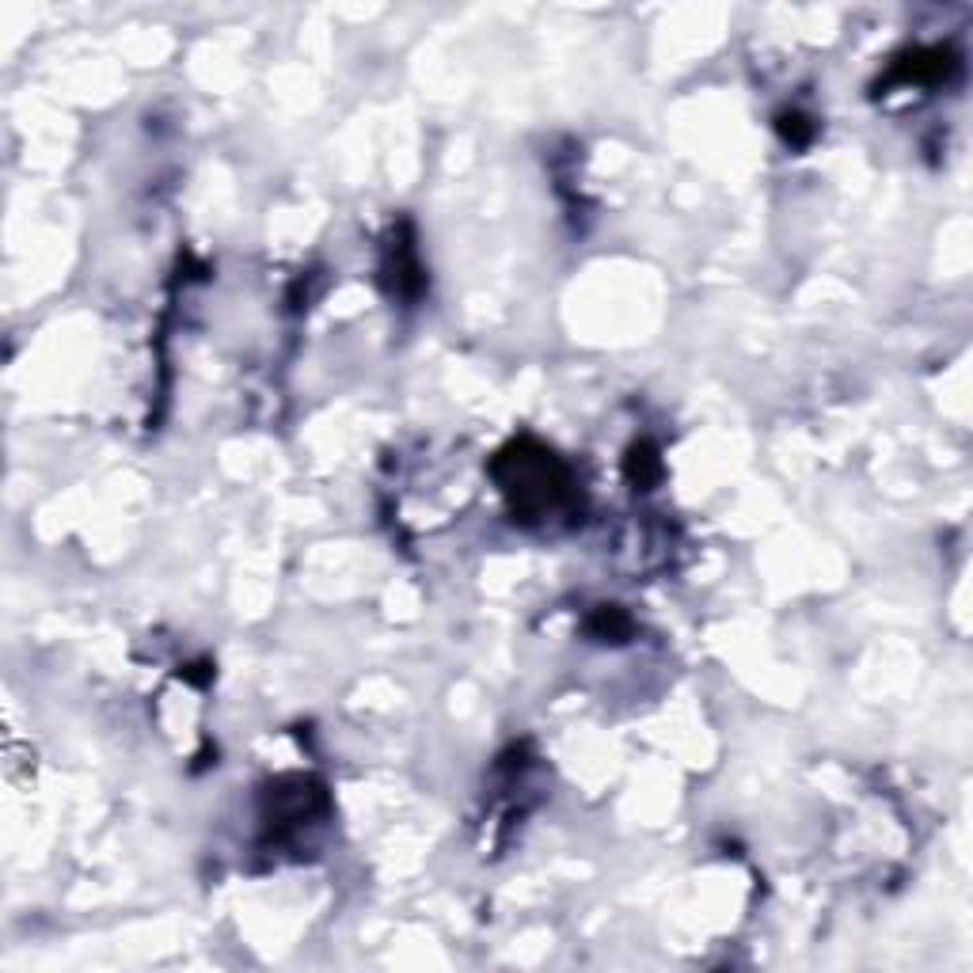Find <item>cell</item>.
I'll list each match as a JSON object with an SVG mask.
<instances>
[{"instance_id": "obj_1", "label": "cell", "mask_w": 973, "mask_h": 973, "mask_svg": "<svg viewBox=\"0 0 973 973\" xmlns=\"http://www.w3.org/2000/svg\"><path fill=\"white\" fill-rule=\"evenodd\" d=\"M491 472H495L498 487H502V495L510 502V510L521 521L548 517L574 491V479L567 472V464L533 438L510 441L495 457Z\"/></svg>"}, {"instance_id": "obj_2", "label": "cell", "mask_w": 973, "mask_h": 973, "mask_svg": "<svg viewBox=\"0 0 973 973\" xmlns=\"http://www.w3.org/2000/svg\"><path fill=\"white\" fill-rule=\"evenodd\" d=\"M954 69V58L935 46V50H916L913 58H905L897 65V77L901 80H943Z\"/></svg>"}, {"instance_id": "obj_3", "label": "cell", "mask_w": 973, "mask_h": 973, "mask_svg": "<svg viewBox=\"0 0 973 973\" xmlns=\"http://www.w3.org/2000/svg\"><path fill=\"white\" fill-rule=\"evenodd\" d=\"M658 472H662V460H658V453H654L650 445H635V449H631V457H628L631 483L647 487V483H654V479H658Z\"/></svg>"}, {"instance_id": "obj_4", "label": "cell", "mask_w": 973, "mask_h": 973, "mask_svg": "<svg viewBox=\"0 0 973 973\" xmlns=\"http://www.w3.org/2000/svg\"><path fill=\"white\" fill-rule=\"evenodd\" d=\"M628 628H631V624H628V616H624V612H620V609H601V612H597V616H593V620H590V631H597V635H612L616 643H620V639L628 635Z\"/></svg>"}]
</instances>
